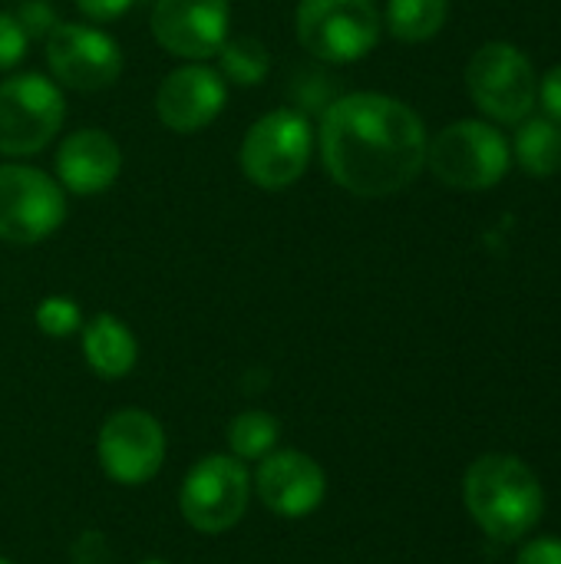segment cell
I'll return each mask as SVG.
<instances>
[{
  "label": "cell",
  "mask_w": 561,
  "mask_h": 564,
  "mask_svg": "<svg viewBox=\"0 0 561 564\" xmlns=\"http://www.w3.org/2000/svg\"><path fill=\"white\" fill-rule=\"evenodd\" d=\"M321 159L344 192L384 198L407 188L427 165V129L393 96L347 93L324 106Z\"/></svg>",
  "instance_id": "obj_1"
},
{
  "label": "cell",
  "mask_w": 561,
  "mask_h": 564,
  "mask_svg": "<svg viewBox=\"0 0 561 564\" xmlns=\"http://www.w3.org/2000/svg\"><path fill=\"white\" fill-rule=\"evenodd\" d=\"M463 502L473 522L493 542H519L526 539L546 509L542 486L536 473L506 453L479 456L463 479Z\"/></svg>",
  "instance_id": "obj_2"
},
{
  "label": "cell",
  "mask_w": 561,
  "mask_h": 564,
  "mask_svg": "<svg viewBox=\"0 0 561 564\" xmlns=\"http://www.w3.org/2000/svg\"><path fill=\"white\" fill-rule=\"evenodd\" d=\"M314 152V129L301 109H274L261 116L241 139L238 162L251 185L265 192L291 188Z\"/></svg>",
  "instance_id": "obj_3"
},
{
  "label": "cell",
  "mask_w": 561,
  "mask_h": 564,
  "mask_svg": "<svg viewBox=\"0 0 561 564\" xmlns=\"http://www.w3.org/2000/svg\"><path fill=\"white\" fill-rule=\"evenodd\" d=\"M294 33L321 63H354L377 46L380 13L374 0H301Z\"/></svg>",
  "instance_id": "obj_4"
},
{
  "label": "cell",
  "mask_w": 561,
  "mask_h": 564,
  "mask_svg": "<svg viewBox=\"0 0 561 564\" xmlns=\"http://www.w3.org/2000/svg\"><path fill=\"white\" fill-rule=\"evenodd\" d=\"M66 116L63 93L43 73H20L0 83V155L23 159L46 149Z\"/></svg>",
  "instance_id": "obj_5"
},
{
  "label": "cell",
  "mask_w": 561,
  "mask_h": 564,
  "mask_svg": "<svg viewBox=\"0 0 561 564\" xmlns=\"http://www.w3.org/2000/svg\"><path fill=\"white\" fill-rule=\"evenodd\" d=\"M427 165L450 188L483 192L509 172V145L493 126L463 119L427 142Z\"/></svg>",
  "instance_id": "obj_6"
},
{
  "label": "cell",
  "mask_w": 561,
  "mask_h": 564,
  "mask_svg": "<svg viewBox=\"0 0 561 564\" xmlns=\"http://www.w3.org/2000/svg\"><path fill=\"white\" fill-rule=\"evenodd\" d=\"M66 218V195L56 178L33 165H0V241L36 245Z\"/></svg>",
  "instance_id": "obj_7"
},
{
  "label": "cell",
  "mask_w": 561,
  "mask_h": 564,
  "mask_svg": "<svg viewBox=\"0 0 561 564\" xmlns=\"http://www.w3.org/2000/svg\"><path fill=\"white\" fill-rule=\"evenodd\" d=\"M251 499V476L235 456H205L182 482V516L202 535L228 532L241 522Z\"/></svg>",
  "instance_id": "obj_8"
},
{
  "label": "cell",
  "mask_w": 561,
  "mask_h": 564,
  "mask_svg": "<svg viewBox=\"0 0 561 564\" xmlns=\"http://www.w3.org/2000/svg\"><path fill=\"white\" fill-rule=\"evenodd\" d=\"M466 86L476 106L499 122H522L539 99L536 69L513 43H486L466 66Z\"/></svg>",
  "instance_id": "obj_9"
},
{
  "label": "cell",
  "mask_w": 561,
  "mask_h": 564,
  "mask_svg": "<svg viewBox=\"0 0 561 564\" xmlns=\"http://www.w3.org/2000/svg\"><path fill=\"white\" fill-rule=\"evenodd\" d=\"M99 466L119 486L149 482L165 463V433L162 423L136 406L112 413L99 430Z\"/></svg>",
  "instance_id": "obj_10"
},
{
  "label": "cell",
  "mask_w": 561,
  "mask_h": 564,
  "mask_svg": "<svg viewBox=\"0 0 561 564\" xmlns=\"http://www.w3.org/2000/svg\"><path fill=\"white\" fill-rule=\"evenodd\" d=\"M46 66L53 79L69 89L96 93L119 79L122 73V50L119 43L83 23H56L46 33Z\"/></svg>",
  "instance_id": "obj_11"
},
{
  "label": "cell",
  "mask_w": 561,
  "mask_h": 564,
  "mask_svg": "<svg viewBox=\"0 0 561 564\" xmlns=\"http://www.w3.org/2000/svg\"><path fill=\"white\" fill-rule=\"evenodd\" d=\"M228 0H155L149 17L155 43L188 63L215 56L228 40Z\"/></svg>",
  "instance_id": "obj_12"
},
{
  "label": "cell",
  "mask_w": 561,
  "mask_h": 564,
  "mask_svg": "<svg viewBox=\"0 0 561 564\" xmlns=\"http://www.w3.org/2000/svg\"><path fill=\"white\" fill-rule=\"evenodd\" d=\"M228 102V86L218 69L205 63H185L172 69L159 93H155V112L165 129L188 135L218 119V112Z\"/></svg>",
  "instance_id": "obj_13"
},
{
  "label": "cell",
  "mask_w": 561,
  "mask_h": 564,
  "mask_svg": "<svg viewBox=\"0 0 561 564\" xmlns=\"http://www.w3.org/2000/svg\"><path fill=\"white\" fill-rule=\"evenodd\" d=\"M255 492L274 516L304 519L324 502L327 476L308 453H298V449L268 453L258 463Z\"/></svg>",
  "instance_id": "obj_14"
},
{
  "label": "cell",
  "mask_w": 561,
  "mask_h": 564,
  "mask_svg": "<svg viewBox=\"0 0 561 564\" xmlns=\"http://www.w3.org/2000/svg\"><path fill=\"white\" fill-rule=\"evenodd\" d=\"M119 169H122L119 142L96 126L69 132L56 149V178L73 195H99L112 188Z\"/></svg>",
  "instance_id": "obj_15"
},
{
  "label": "cell",
  "mask_w": 561,
  "mask_h": 564,
  "mask_svg": "<svg viewBox=\"0 0 561 564\" xmlns=\"http://www.w3.org/2000/svg\"><path fill=\"white\" fill-rule=\"evenodd\" d=\"M83 357L93 367V373H99L106 380H119L136 367L139 344L119 317L96 314L83 327Z\"/></svg>",
  "instance_id": "obj_16"
},
{
  "label": "cell",
  "mask_w": 561,
  "mask_h": 564,
  "mask_svg": "<svg viewBox=\"0 0 561 564\" xmlns=\"http://www.w3.org/2000/svg\"><path fill=\"white\" fill-rule=\"evenodd\" d=\"M516 159L529 175H555L561 169V129L552 119H529L516 135Z\"/></svg>",
  "instance_id": "obj_17"
},
{
  "label": "cell",
  "mask_w": 561,
  "mask_h": 564,
  "mask_svg": "<svg viewBox=\"0 0 561 564\" xmlns=\"http://www.w3.org/2000/svg\"><path fill=\"white\" fill-rule=\"evenodd\" d=\"M281 440V426L271 413L248 410L228 423V449L241 463H261Z\"/></svg>",
  "instance_id": "obj_18"
},
{
  "label": "cell",
  "mask_w": 561,
  "mask_h": 564,
  "mask_svg": "<svg viewBox=\"0 0 561 564\" xmlns=\"http://www.w3.org/2000/svg\"><path fill=\"white\" fill-rule=\"evenodd\" d=\"M446 23V0H390L387 26L397 40L423 43L436 36Z\"/></svg>",
  "instance_id": "obj_19"
},
{
  "label": "cell",
  "mask_w": 561,
  "mask_h": 564,
  "mask_svg": "<svg viewBox=\"0 0 561 564\" xmlns=\"http://www.w3.org/2000/svg\"><path fill=\"white\" fill-rule=\"evenodd\" d=\"M218 56V73L222 79H231L238 86H258L268 69H271V56H268V46L258 40V36H235V40H225L222 50L215 53Z\"/></svg>",
  "instance_id": "obj_20"
},
{
  "label": "cell",
  "mask_w": 561,
  "mask_h": 564,
  "mask_svg": "<svg viewBox=\"0 0 561 564\" xmlns=\"http://www.w3.org/2000/svg\"><path fill=\"white\" fill-rule=\"evenodd\" d=\"M36 327L46 334V337H69L79 330L83 324V314H79V304L73 297H63V294H50L36 304V314H33Z\"/></svg>",
  "instance_id": "obj_21"
},
{
  "label": "cell",
  "mask_w": 561,
  "mask_h": 564,
  "mask_svg": "<svg viewBox=\"0 0 561 564\" xmlns=\"http://www.w3.org/2000/svg\"><path fill=\"white\" fill-rule=\"evenodd\" d=\"M26 43H30V36L23 33L20 20L13 13L0 10V73L10 69V66H17L23 59Z\"/></svg>",
  "instance_id": "obj_22"
},
{
  "label": "cell",
  "mask_w": 561,
  "mask_h": 564,
  "mask_svg": "<svg viewBox=\"0 0 561 564\" xmlns=\"http://www.w3.org/2000/svg\"><path fill=\"white\" fill-rule=\"evenodd\" d=\"M13 17L20 20L23 33H26L30 40H33V36H46V33L56 26V13H53V7H50L46 0H30V3H23Z\"/></svg>",
  "instance_id": "obj_23"
},
{
  "label": "cell",
  "mask_w": 561,
  "mask_h": 564,
  "mask_svg": "<svg viewBox=\"0 0 561 564\" xmlns=\"http://www.w3.org/2000/svg\"><path fill=\"white\" fill-rule=\"evenodd\" d=\"M516 564H561V539L559 535H546V539L526 542Z\"/></svg>",
  "instance_id": "obj_24"
},
{
  "label": "cell",
  "mask_w": 561,
  "mask_h": 564,
  "mask_svg": "<svg viewBox=\"0 0 561 564\" xmlns=\"http://www.w3.org/2000/svg\"><path fill=\"white\" fill-rule=\"evenodd\" d=\"M73 564H109L106 539H103L99 532H86V535H79V542L73 545Z\"/></svg>",
  "instance_id": "obj_25"
},
{
  "label": "cell",
  "mask_w": 561,
  "mask_h": 564,
  "mask_svg": "<svg viewBox=\"0 0 561 564\" xmlns=\"http://www.w3.org/2000/svg\"><path fill=\"white\" fill-rule=\"evenodd\" d=\"M132 3H136V0H76L79 13L89 17V20H96V23H106V20L122 17Z\"/></svg>",
  "instance_id": "obj_26"
},
{
  "label": "cell",
  "mask_w": 561,
  "mask_h": 564,
  "mask_svg": "<svg viewBox=\"0 0 561 564\" xmlns=\"http://www.w3.org/2000/svg\"><path fill=\"white\" fill-rule=\"evenodd\" d=\"M539 99H542V106H546L549 119L561 126V66H555V69L542 79Z\"/></svg>",
  "instance_id": "obj_27"
},
{
  "label": "cell",
  "mask_w": 561,
  "mask_h": 564,
  "mask_svg": "<svg viewBox=\"0 0 561 564\" xmlns=\"http://www.w3.org/2000/svg\"><path fill=\"white\" fill-rule=\"evenodd\" d=\"M142 564H165V562H142Z\"/></svg>",
  "instance_id": "obj_28"
},
{
  "label": "cell",
  "mask_w": 561,
  "mask_h": 564,
  "mask_svg": "<svg viewBox=\"0 0 561 564\" xmlns=\"http://www.w3.org/2000/svg\"><path fill=\"white\" fill-rule=\"evenodd\" d=\"M0 564H13V562H7V558H0Z\"/></svg>",
  "instance_id": "obj_29"
}]
</instances>
